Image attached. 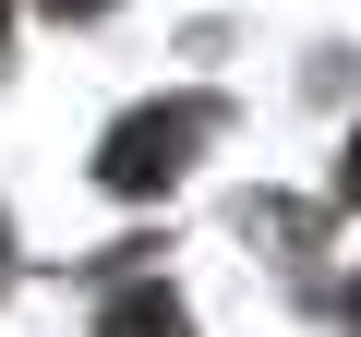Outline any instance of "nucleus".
Here are the masks:
<instances>
[{"mask_svg": "<svg viewBox=\"0 0 361 337\" xmlns=\"http://www.w3.org/2000/svg\"><path fill=\"white\" fill-rule=\"evenodd\" d=\"M217 133V109L205 97H157V109H133L109 145H97V181L109 193H169L180 168H193V145Z\"/></svg>", "mask_w": 361, "mask_h": 337, "instance_id": "f257e3e1", "label": "nucleus"}, {"mask_svg": "<svg viewBox=\"0 0 361 337\" xmlns=\"http://www.w3.org/2000/svg\"><path fill=\"white\" fill-rule=\"evenodd\" d=\"M97 337H180V301H169V289H121V301L97 313Z\"/></svg>", "mask_w": 361, "mask_h": 337, "instance_id": "f03ea898", "label": "nucleus"}, {"mask_svg": "<svg viewBox=\"0 0 361 337\" xmlns=\"http://www.w3.org/2000/svg\"><path fill=\"white\" fill-rule=\"evenodd\" d=\"M349 205H361V145H349Z\"/></svg>", "mask_w": 361, "mask_h": 337, "instance_id": "7ed1b4c3", "label": "nucleus"}, {"mask_svg": "<svg viewBox=\"0 0 361 337\" xmlns=\"http://www.w3.org/2000/svg\"><path fill=\"white\" fill-rule=\"evenodd\" d=\"M61 13H97V0H61Z\"/></svg>", "mask_w": 361, "mask_h": 337, "instance_id": "20e7f679", "label": "nucleus"}, {"mask_svg": "<svg viewBox=\"0 0 361 337\" xmlns=\"http://www.w3.org/2000/svg\"><path fill=\"white\" fill-rule=\"evenodd\" d=\"M0 265H13V229H0Z\"/></svg>", "mask_w": 361, "mask_h": 337, "instance_id": "39448f33", "label": "nucleus"}, {"mask_svg": "<svg viewBox=\"0 0 361 337\" xmlns=\"http://www.w3.org/2000/svg\"><path fill=\"white\" fill-rule=\"evenodd\" d=\"M349 301H361V289H349Z\"/></svg>", "mask_w": 361, "mask_h": 337, "instance_id": "423d86ee", "label": "nucleus"}]
</instances>
